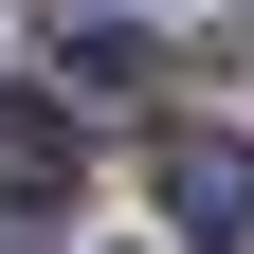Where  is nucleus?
<instances>
[{
    "label": "nucleus",
    "mask_w": 254,
    "mask_h": 254,
    "mask_svg": "<svg viewBox=\"0 0 254 254\" xmlns=\"http://www.w3.org/2000/svg\"><path fill=\"white\" fill-rule=\"evenodd\" d=\"M55 55H73V91H145L164 73V37H145L127 0H55Z\"/></svg>",
    "instance_id": "3"
},
{
    "label": "nucleus",
    "mask_w": 254,
    "mask_h": 254,
    "mask_svg": "<svg viewBox=\"0 0 254 254\" xmlns=\"http://www.w3.org/2000/svg\"><path fill=\"white\" fill-rule=\"evenodd\" d=\"M0 254H37V218H0Z\"/></svg>",
    "instance_id": "4"
},
{
    "label": "nucleus",
    "mask_w": 254,
    "mask_h": 254,
    "mask_svg": "<svg viewBox=\"0 0 254 254\" xmlns=\"http://www.w3.org/2000/svg\"><path fill=\"white\" fill-rule=\"evenodd\" d=\"M55 200H73V109L0 91V218H55Z\"/></svg>",
    "instance_id": "2"
},
{
    "label": "nucleus",
    "mask_w": 254,
    "mask_h": 254,
    "mask_svg": "<svg viewBox=\"0 0 254 254\" xmlns=\"http://www.w3.org/2000/svg\"><path fill=\"white\" fill-rule=\"evenodd\" d=\"M145 182H164V218H182L200 254L254 236V145H236V127H164V145H145Z\"/></svg>",
    "instance_id": "1"
}]
</instances>
